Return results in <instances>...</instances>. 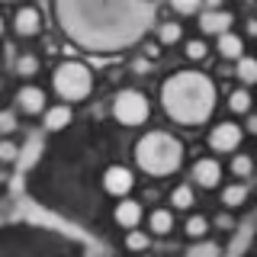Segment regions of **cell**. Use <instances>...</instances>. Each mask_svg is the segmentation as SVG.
<instances>
[{
    "label": "cell",
    "instance_id": "cell-1",
    "mask_svg": "<svg viewBox=\"0 0 257 257\" xmlns=\"http://www.w3.org/2000/svg\"><path fill=\"white\" fill-rule=\"evenodd\" d=\"M164 112L180 125H203L215 109V84L203 71H177L161 90Z\"/></svg>",
    "mask_w": 257,
    "mask_h": 257
},
{
    "label": "cell",
    "instance_id": "cell-2",
    "mask_svg": "<svg viewBox=\"0 0 257 257\" xmlns=\"http://www.w3.org/2000/svg\"><path fill=\"white\" fill-rule=\"evenodd\" d=\"M135 161H139V167L145 174L167 177L183 164V145L180 139H174L167 132H148L135 145Z\"/></svg>",
    "mask_w": 257,
    "mask_h": 257
},
{
    "label": "cell",
    "instance_id": "cell-3",
    "mask_svg": "<svg viewBox=\"0 0 257 257\" xmlns=\"http://www.w3.org/2000/svg\"><path fill=\"white\" fill-rule=\"evenodd\" d=\"M93 87V74L87 64L80 61H64L58 64V71H55V90H58L61 100H84L87 93H90Z\"/></svg>",
    "mask_w": 257,
    "mask_h": 257
},
{
    "label": "cell",
    "instance_id": "cell-4",
    "mask_svg": "<svg viewBox=\"0 0 257 257\" xmlns=\"http://www.w3.org/2000/svg\"><path fill=\"white\" fill-rule=\"evenodd\" d=\"M148 112H151L148 96L139 90H119L116 100H112V116L122 125H142L148 119Z\"/></svg>",
    "mask_w": 257,
    "mask_h": 257
},
{
    "label": "cell",
    "instance_id": "cell-5",
    "mask_svg": "<svg viewBox=\"0 0 257 257\" xmlns=\"http://www.w3.org/2000/svg\"><path fill=\"white\" fill-rule=\"evenodd\" d=\"M135 187V174L128 171L122 164H112L103 171V190L109 193V196H128Z\"/></svg>",
    "mask_w": 257,
    "mask_h": 257
},
{
    "label": "cell",
    "instance_id": "cell-6",
    "mask_svg": "<svg viewBox=\"0 0 257 257\" xmlns=\"http://www.w3.org/2000/svg\"><path fill=\"white\" fill-rule=\"evenodd\" d=\"M241 139H244V128H241L238 122H219L209 132V145H212L215 151H235Z\"/></svg>",
    "mask_w": 257,
    "mask_h": 257
},
{
    "label": "cell",
    "instance_id": "cell-7",
    "mask_svg": "<svg viewBox=\"0 0 257 257\" xmlns=\"http://www.w3.org/2000/svg\"><path fill=\"white\" fill-rule=\"evenodd\" d=\"M13 29H16V36H20V39L39 36V32H42V16H39L36 7H20L16 16H13Z\"/></svg>",
    "mask_w": 257,
    "mask_h": 257
},
{
    "label": "cell",
    "instance_id": "cell-8",
    "mask_svg": "<svg viewBox=\"0 0 257 257\" xmlns=\"http://www.w3.org/2000/svg\"><path fill=\"white\" fill-rule=\"evenodd\" d=\"M219 180H222V167H219V161H212V158H199L196 164H193V183H196V187L215 190V187H219Z\"/></svg>",
    "mask_w": 257,
    "mask_h": 257
},
{
    "label": "cell",
    "instance_id": "cell-9",
    "mask_svg": "<svg viewBox=\"0 0 257 257\" xmlns=\"http://www.w3.org/2000/svg\"><path fill=\"white\" fill-rule=\"evenodd\" d=\"M16 106L26 112V116H42L48 109L45 106V90H39V87H20V90H16Z\"/></svg>",
    "mask_w": 257,
    "mask_h": 257
},
{
    "label": "cell",
    "instance_id": "cell-10",
    "mask_svg": "<svg viewBox=\"0 0 257 257\" xmlns=\"http://www.w3.org/2000/svg\"><path fill=\"white\" fill-rule=\"evenodd\" d=\"M231 23L235 20H231L228 10H206L203 16H199V29H203L206 36H215V39H219L222 32H228Z\"/></svg>",
    "mask_w": 257,
    "mask_h": 257
},
{
    "label": "cell",
    "instance_id": "cell-11",
    "mask_svg": "<svg viewBox=\"0 0 257 257\" xmlns=\"http://www.w3.org/2000/svg\"><path fill=\"white\" fill-rule=\"evenodd\" d=\"M142 203L139 199H119V206H116V222L122 225V228H135V225L142 222Z\"/></svg>",
    "mask_w": 257,
    "mask_h": 257
},
{
    "label": "cell",
    "instance_id": "cell-12",
    "mask_svg": "<svg viewBox=\"0 0 257 257\" xmlns=\"http://www.w3.org/2000/svg\"><path fill=\"white\" fill-rule=\"evenodd\" d=\"M42 122H45V128H52V132H61V128L71 122V106H64V103H58V106H48L42 112Z\"/></svg>",
    "mask_w": 257,
    "mask_h": 257
},
{
    "label": "cell",
    "instance_id": "cell-13",
    "mask_svg": "<svg viewBox=\"0 0 257 257\" xmlns=\"http://www.w3.org/2000/svg\"><path fill=\"white\" fill-rule=\"evenodd\" d=\"M219 55H222V58H241V55H244V39H241V36H235V32H222V36H219Z\"/></svg>",
    "mask_w": 257,
    "mask_h": 257
},
{
    "label": "cell",
    "instance_id": "cell-14",
    "mask_svg": "<svg viewBox=\"0 0 257 257\" xmlns=\"http://www.w3.org/2000/svg\"><path fill=\"white\" fill-rule=\"evenodd\" d=\"M148 228L155 231V235H171V228H174V215L167 212V209H155V212L148 215Z\"/></svg>",
    "mask_w": 257,
    "mask_h": 257
},
{
    "label": "cell",
    "instance_id": "cell-15",
    "mask_svg": "<svg viewBox=\"0 0 257 257\" xmlns=\"http://www.w3.org/2000/svg\"><path fill=\"white\" fill-rule=\"evenodd\" d=\"M235 74H238V80L241 84H257V58H247V55H241L238 58V68H235Z\"/></svg>",
    "mask_w": 257,
    "mask_h": 257
},
{
    "label": "cell",
    "instance_id": "cell-16",
    "mask_svg": "<svg viewBox=\"0 0 257 257\" xmlns=\"http://www.w3.org/2000/svg\"><path fill=\"white\" fill-rule=\"evenodd\" d=\"M244 199H247V187H241V183H231V187L222 190V206L225 209H238Z\"/></svg>",
    "mask_w": 257,
    "mask_h": 257
},
{
    "label": "cell",
    "instance_id": "cell-17",
    "mask_svg": "<svg viewBox=\"0 0 257 257\" xmlns=\"http://www.w3.org/2000/svg\"><path fill=\"white\" fill-rule=\"evenodd\" d=\"M228 109L238 112V116H247V112H251V93L247 90H231L228 93Z\"/></svg>",
    "mask_w": 257,
    "mask_h": 257
},
{
    "label": "cell",
    "instance_id": "cell-18",
    "mask_svg": "<svg viewBox=\"0 0 257 257\" xmlns=\"http://www.w3.org/2000/svg\"><path fill=\"white\" fill-rule=\"evenodd\" d=\"M193 187L190 183H180V187H174L171 190V206H177V209H190L193 206Z\"/></svg>",
    "mask_w": 257,
    "mask_h": 257
},
{
    "label": "cell",
    "instance_id": "cell-19",
    "mask_svg": "<svg viewBox=\"0 0 257 257\" xmlns=\"http://www.w3.org/2000/svg\"><path fill=\"white\" fill-rule=\"evenodd\" d=\"M187 257H222V247L215 244V241H206V238H199L196 244L187 251Z\"/></svg>",
    "mask_w": 257,
    "mask_h": 257
},
{
    "label": "cell",
    "instance_id": "cell-20",
    "mask_svg": "<svg viewBox=\"0 0 257 257\" xmlns=\"http://www.w3.org/2000/svg\"><path fill=\"white\" fill-rule=\"evenodd\" d=\"M36 71H39V58L32 52H23L20 58H16V74L20 77H32Z\"/></svg>",
    "mask_w": 257,
    "mask_h": 257
},
{
    "label": "cell",
    "instance_id": "cell-21",
    "mask_svg": "<svg viewBox=\"0 0 257 257\" xmlns=\"http://www.w3.org/2000/svg\"><path fill=\"white\" fill-rule=\"evenodd\" d=\"M148 244H151V235H148V231H135V228L125 231V247H128V251H145Z\"/></svg>",
    "mask_w": 257,
    "mask_h": 257
},
{
    "label": "cell",
    "instance_id": "cell-22",
    "mask_svg": "<svg viewBox=\"0 0 257 257\" xmlns=\"http://www.w3.org/2000/svg\"><path fill=\"white\" fill-rule=\"evenodd\" d=\"M206 231H209V219H206V215H190V219H187V235L190 238H206Z\"/></svg>",
    "mask_w": 257,
    "mask_h": 257
},
{
    "label": "cell",
    "instance_id": "cell-23",
    "mask_svg": "<svg viewBox=\"0 0 257 257\" xmlns=\"http://www.w3.org/2000/svg\"><path fill=\"white\" fill-rule=\"evenodd\" d=\"M158 39L164 45H174V42H180V23H161V29H158Z\"/></svg>",
    "mask_w": 257,
    "mask_h": 257
},
{
    "label": "cell",
    "instance_id": "cell-24",
    "mask_svg": "<svg viewBox=\"0 0 257 257\" xmlns=\"http://www.w3.org/2000/svg\"><path fill=\"white\" fill-rule=\"evenodd\" d=\"M251 171H254V161L247 155H235V158H231V174H235V177H247Z\"/></svg>",
    "mask_w": 257,
    "mask_h": 257
},
{
    "label": "cell",
    "instance_id": "cell-25",
    "mask_svg": "<svg viewBox=\"0 0 257 257\" xmlns=\"http://www.w3.org/2000/svg\"><path fill=\"white\" fill-rule=\"evenodd\" d=\"M171 7H174L180 16H193V13H199L203 0H171Z\"/></svg>",
    "mask_w": 257,
    "mask_h": 257
},
{
    "label": "cell",
    "instance_id": "cell-26",
    "mask_svg": "<svg viewBox=\"0 0 257 257\" xmlns=\"http://www.w3.org/2000/svg\"><path fill=\"white\" fill-rule=\"evenodd\" d=\"M16 155H20V148H16V145H13L10 139H4V142H0V164H13Z\"/></svg>",
    "mask_w": 257,
    "mask_h": 257
},
{
    "label": "cell",
    "instance_id": "cell-27",
    "mask_svg": "<svg viewBox=\"0 0 257 257\" xmlns=\"http://www.w3.org/2000/svg\"><path fill=\"white\" fill-rule=\"evenodd\" d=\"M16 132V112L13 109H0V135Z\"/></svg>",
    "mask_w": 257,
    "mask_h": 257
},
{
    "label": "cell",
    "instance_id": "cell-28",
    "mask_svg": "<svg viewBox=\"0 0 257 257\" xmlns=\"http://www.w3.org/2000/svg\"><path fill=\"white\" fill-rule=\"evenodd\" d=\"M187 58L190 61H203L206 58V42H203V39H193V42H187Z\"/></svg>",
    "mask_w": 257,
    "mask_h": 257
},
{
    "label": "cell",
    "instance_id": "cell-29",
    "mask_svg": "<svg viewBox=\"0 0 257 257\" xmlns=\"http://www.w3.org/2000/svg\"><path fill=\"white\" fill-rule=\"evenodd\" d=\"M244 132L257 135V116H254V112H247V125H244Z\"/></svg>",
    "mask_w": 257,
    "mask_h": 257
},
{
    "label": "cell",
    "instance_id": "cell-30",
    "mask_svg": "<svg viewBox=\"0 0 257 257\" xmlns=\"http://www.w3.org/2000/svg\"><path fill=\"white\" fill-rule=\"evenodd\" d=\"M247 36H257V20H251V23H247Z\"/></svg>",
    "mask_w": 257,
    "mask_h": 257
},
{
    "label": "cell",
    "instance_id": "cell-31",
    "mask_svg": "<svg viewBox=\"0 0 257 257\" xmlns=\"http://www.w3.org/2000/svg\"><path fill=\"white\" fill-rule=\"evenodd\" d=\"M0 36H4V16H0Z\"/></svg>",
    "mask_w": 257,
    "mask_h": 257
}]
</instances>
